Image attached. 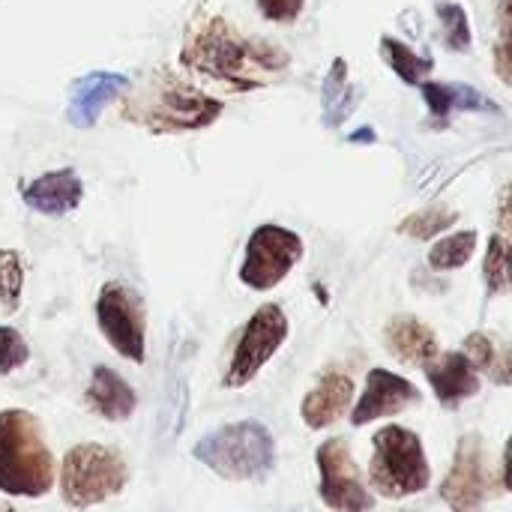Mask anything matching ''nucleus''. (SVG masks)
<instances>
[{"instance_id":"0eeeda50","label":"nucleus","mask_w":512,"mask_h":512,"mask_svg":"<svg viewBox=\"0 0 512 512\" xmlns=\"http://www.w3.org/2000/svg\"><path fill=\"white\" fill-rule=\"evenodd\" d=\"M96 324L105 342L129 363L147 360V312L144 300L123 282H105L96 297Z\"/></svg>"},{"instance_id":"5701e85b","label":"nucleus","mask_w":512,"mask_h":512,"mask_svg":"<svg viewBox=\"0 0 512 512\" xmlns=\"http://www.w3.org/2000/svg\"><path fill=\"white\" fill-rule=\"evenodd\" d=\"M477 237H480L477 231H456L450 237H441L429 249V267L438 270V273L465 267L474 258V252H477Z\"/></svg>"},{"instance_id":"20e7f679","label":"nucleus","mask_w":512,"mask_h":512,"mask_svg":"<svg viewBox=\"0 0 512 512\" xmlns=\"http://www.w3.org/2000/svg\"><path fill=\"white\" fill-rule=\"evenodd\" d=\"M192 456L222 480L255 483L273 471L276 441L264 423L240 420V423H228V426L204 435L195 444Z\"/></svg>"},{"instance_id":"4be33fe9","label":"nucleus","mask_w":512,"mask_h":512,"mask_svg":"<svg viewBox=\"0 0 512 512\" xmlns=\"http://www.w3.org/2000/svg\"><path fill=\"white\" fill-rule=\"evenodd\" d=\"M483 282L489 300L512 294V246L501 234L489 237V249L483 258Z\"/></svg>"},{"instance_id":"39448f33","label":"nucleus","mask_w":512,"mask_h":512,"mask_svg":"<svg viewBox=\"0 0 512 512\" xmlns=\"http://www.w3.org/2000/svg\"><path fill=\"white\" fill-rule=\"evenodd\" d=\"M369 483L381 498L402 501L420 495L432 483V468L423 450V441L405 426H384L372 438Z\"/></svg>"},{"instance_id":"9d476101","label":"nucleus","mask_w":512,"mask_h":512,"mask_svg":"<svg viewBox=\"0 0 512 512\" xmlns=\"http://www.w3.org/2000/svg\"><path fill=\"white\" fill-rule=\"evenodd\" d=\"M288 339V318L276 303H264L261 309H255V315L249 318V324L243 327L234 357L228 363L225 372V387L237 390L246 387L258 378V372L270 363V357L285 345Z\"/></svg>"},{"instance_id":"f03ea898","label":"nucleus","mask_w":512,"mask_h":512,"mask_svg":"<svg viewBox=\"0 0 512 512\" xmlns=\"http://www.w3.org/2000/svg\"><path fill=\"white\" fill-rule=\"evenodd\" d=\"M54 486V456L42 423L21 408L0 411V492L9 498H42Z\"/></svg>"},{"instance_id":"b1692460","label":"nucleus","mask_w":512,"mask_h":512,"mask_svg":"<svg viewBox=\"0 0 512 512\" xmlns=\"http://www.w3.org/2000/svg\"><path fill=\"white\" fill-rule=\"evenodd\" d=\"M438 18H441V33H444L447 48L456 51V54L471 51L474 33H471V15L465 12V6L453 3V0H444V3H438Z\"/></svg>"},{"instance_id":"393cba45","label":"nucleus","mask_w":512,"mask_h":512,"mask_svg":"<svg viewBox=\"0 0 512 512\" xmlns=\"http://www.w3.org/2000/svg\"><path fill=\"white\" fill-rule=\"evenodd\" d=\"M459 222V213L456 210H447V207H429V210H420V213H411L408 219L399 222V234L405 237H414V240H432L438 237L441 231L453 228Z\"/></svg>"},{"instance_id":"72a5a7b5","label":"nucleus","mask_w":512,"mask_h":512,"mask_svg":"<svg viewBox=\"0 0 512 512\" xmlns=\"http://www.w3.org/2000/svg\"><path fill=\"white\" fill-rule=\"evenodd\" d=\"M0 512H15V510H12V507H9L6 501H0Z\"/></svg>"},{"instance_id":"ddd939ff","label":"nucleus","mask_w":512,"mask_h":512,"mask_svg":"<svg viewBox=\"0 0 512 512\" xmlns=\"http://www.w3.org/2000/svg\"><path fill=\"white\" fill-rule=\"evenodd\" d=\"M129 93V78L120 72H87L78 78L69 90V108L66 117L78 129H90L105 105H111L117 96Z\"/></svg>"},{"instance_id":"c85d7f7f","label":"nucleus","mask_w":512,"mask_h":512,"mask_svg":"<svg viewBox=\"0 0 512 512\" xmlns=\"http://www.w3.org/2000/svg\"><path fill=\"white\" fill-rule=\"evenodd\" d=\"M306 0H258V9L267 21L276 24H294L303 15Z\"/></svg>"},{"instance_id":"6e6552de","label":"nucleus","mask_w":512,"mask_h":512,"mask_svg":"<svg viewBox=\"0 0 512 512\" xmlns=\"http://www.w3.org/2000/svg\"><path fill=\"white\" fill-rule=\"evenodd\" d=\"M498 492L492 453L480 435H465L456 447L453 468L441 483V498L453 512H480Z\"/></svg>"},{"instance_id":"bb28decb","label":"nucleus","mask_w":512,"mask_h":512,"mask_svg":"<svg viewBox=\"0 0 512 512\" xmlns=\"http://www.w3.org/2000/svg\"><path fill=\"white\" fill-rule=\"evenodd\" d=\"M420 90H423V99L429 105V117L435 120V126L438 129H447L450 126V114L456 111V105H453V84L423 81Z\"/></svg>"},{"instance_id":"7c9ffc66","label":"nucleus","mask_w":512,"mask_h":512,"mask_svg":"<svg viewBox=\"0 0 512 512\" xmlns=\"http://www.w3.org/2000/svg\"><path fill=\"white\" fill-rule=\"evenodd\" d=\"M498 231L512 246V180L501 189V198H498Z\"/></svg>"},{"instance_id":"473e14b6","label":"nucleus","mask_w":512,"mask_h":512,"mask_svg":"<svg viewBox=\"0 0 512 512\" xmlns=\"http://www.w3.org/2000/svg\"><path fill=\"white\" fill-rule=\"evenodd\" d=\"M501 480H504V486L512 492V435L510 441H507V450H504V471H501Z\"/></svg>"},{"instance_id":"9b49d317","label":"nucleus","mask_w":512,"mask_h":512,"mask_svg":"<svg viewBox=\"0 0 512 512\" xmlns=\"http://www.w3.org/2000/svg\"><path fill=\"white\" fill-rule=\"evenodd\" d=\"M321 486L318 495L333 512H372L375 498L366 492L360 471L354 465L351 447L345 438H330L315 453Z\"/></svg>"},{"instance_id":"412c9836","label":"nucleus","mask_w":512,"mask_h":512,"mask_svg":"<svg viewBox=\"0 0 512 512\" xmlns=\"http://www.w3.org/2000/svg\"><path fill=\"white\" fill-rule=\"evenodd\" d=\"M381 57L411 87H420L432 75V69H435V60L432 57L417 54L408 42H402L396 36H381Z\"/></svg>"},{"instance_id":"f8f14e48","label":"nucleus","mask_w":512,"mask_h":512,"mask_svg":"<svg viewBox=\"0 0 512 512\" xmlns=\"http://www.w3.org/2000/svg\"><path fill=\"white\" fill-rule=\"evenodd\" d=\"M414 402H420V390L408 378L393 375L387 369H372L366 378V390H363V396L351 414V423L366 426L372 420L396 417L405 408H411Z\"/></svg>"},{"instance_id":"c756f323","label":"nucleus","mask_w":512,"mask_h":512,"mask_svg":"<svg viewBox=\"0 0 512 512\" xmlns=\"http://www.w3.org/2000/svg\"><path fill=\"white\" fill-rule=\"evenodd\" d=\"M495 72L504 84H512V36H501L495 42Z\"/></svg>"},{"instance_id":"2f4dec72","label":"nucleus","mask_w":512,"mask_h":512,"mask_svg":"<svg viewBox=\"0 0 512 512\" xmlns=\"http://www.w3.org/2000/svg\"><path fill=\"white\" fill-rule=\"evenodd\" d=\"M495 18H498L501 36H512V0H498V6H495Z\"/></svg>"},{"instance_id":"dca6fc26","label":"nucleus","mask_w":512,"mask_h":512,"mask_svg":"<svg viewBox=\"0 0 512 512\" xmlns=\"http://www.w3.org/2000/svg\"><path fill=\"white\" fill-rule=\"evenodd\" d=\"M426 378H429L438 402L447 405V408H456L465 399H474L480 393L477 369L471 366V360L465 357V351H450L444 357H435L426 366Z\"/></svg>"},{"instance_id":"423d86ee","label":"nucleus","mask_w":512,"mask_h":512,"mask_svg":"<svg viewBox=\"0 0 512 512\" xmlns=\"http://www.w3.org/2000/svg\"><path fill=\"white\" fill-rule=\"evenodd\" d=\"M129 483V465L114 447L75 444L60 465V498L72 510H87L120 495Z\"/></svg>"},{"instance_id":"a878e982","label":"nucleus","mask_w":512,"mask_h":512,"mask_svg":"<svg viewBox=\"0 0 512 512\" xmlns=\"http://www.w3.org/2000/svg\"><path fill=\"white\" fill-rule=\"evenodd\" d=\"M24 291V264L15 249H0V309L15 315Z\"/></svg>"},{"instance_id":"cd10ccee","label":"nucleus","mask_w":512,"mask_h":512,"mask_svg":"<svg viewBox=\"0 0 512 512\" xmlns=\"http://www.w3.org/2000/svg\"><path fill=\"white\" fill-rule=\"evenodd\" d=\"M30 360V348L15 327L0 324V375H12Z\"/></svg>"},{"instance_id":"f3484780","label":"nucleus","mask_w":512,"mask_h":512,"mask_svg":"<svg viewBox=\"0 0 512 512\" xmlns=\"http://www.w3.org/2000/svg\"><path fill=\"white\" fill-rule=\"evenodd\" d=\"M384 345L405 366H429L435 357H441L435 330L411 315H399L384 327Z\"/></svg>"},{"instance_id":"1a4fd4ad","label":"nucleus","mask_w":512,"mask_h":512,"mask_svg":"<svg viewBox=\"0 0 512 512\" xmlns=\"http://www.w3.org/2000/svg\"><path fill=\"white\" fill-rule=\"evenodd\" d=\"M303 258V240L282 225H258L246 243L240 264V282L252 291L276 288Z\"/></svg>"},{"instance_id":"2eb2a0df","label":"nucleus","mask_w":512,"mask_h":512,"mask_svg":"<svg viewBox=\"0 0 512 512\" xmlns=\"http://www.w3.org/2000/svg\"><path fill=\"white\" fill-rule=\"evenodd\" d=\"M351 402H354V381L342 372H330L306 393L300 417L309 429L321 432V429L339 423L348 414Z\"/></svg>"},{"instance_id":"6ab92c4d","label":"nucleus","mask_w":512,"mask_h":512,"mask_svg":"<svg viewBox=\"0 0 512 512\" xmlns=\"http://www.w3.org/2000/svg\"><path fill=\"white\" fill-rule=\"evenodd\" d=\"M465 357L492 384L512 387V342L501 339L498 333H483V330L471 333L465 339Z\"/></svg>"},{"instance_id":"f257e3e1","label":"nucleus","mask_w":512,"mask_h":512,"mask_svg":"<svg viewBox=\"0 0 512 512\" xmlns=\"http://www.w3.org/2000/svg\"><path fill=\"white\" fill-rule=\"evenodd\" d=\"M180 63L228 90L246 93L285 75L291 54L276 42L243 36L222 15H195L186 27Z\"/></svg>"},{"instance_id":"7ed1b4c3","label":"nucleus","mask_w":512,"mask_h":512,"mask_svg":"<svg viewBox=\"0 0 512 512\" xmlns=\"http://www.w3.org/2000/svg\"><path fill=\"white\" fill-rule=\"evenodd\" d=\"M123 114L150 132H195L219 120L222 102L171 72H156L138 93H126Z\"/></svg>"},{"instance_id":"f704fd0d","label":"nucleus","mask_w":512,"mask_h":512,"mask_svg":"<svg viewBox=\"0 0 512 512\" xmlns=\"http://www.w3.org/2000/svg\"><path fill=\"white\" fill-rule=\"evenodd\" d=\"M405 512H411V510H405Z\"/></svg>"},{"instance_id":"4468645a","label":"nucleus","mask_w":512,"mask_h":512,"mask_svg":"<svg viewBox=\"0 0 512 512\" xmlns=\"http://www.w3.org/2000/svg\"><path fill=\"white\" fill-rule=\"evenodd\" d=\"M21 198L30 210H36L42 216H66L81 204L84 183L75 168H57V171H48V174L24 183Z\"/></svg>"},{"instance_id":"aec40b11","label":"nucleus","mask_w":512,"mask_h":512,"mask_svg":"<svg viewBox=\"0 0 512 512\" xmlns=\"http://www.w3.org/2000/svg\"><path fill=\"white\" fill-rule=\"evenodd\" d=\"M321 102H324V123H327L330 129H336L339 123H345V120L354 114L357 102H360L357 90H354L351 81H348V63H345L342 57L333 60V66H330V72H327V78H324Z\"/></svg>"},{"instance_id":"a211bd4d","label":"nucleus","mask_w":512,"mask_h":512,"mask_svg":"<svg viewBox=\"0 0 512 512\" xmlns=\"http://www.w3.org/2000/svg\"><path fill=\"white\" fill-rule=\"evenodd\" d=\"M87 405L102 417V420H111V423H120V420H129L138 408V396L135 390L108 366H96L93 375H90V384H87Z\"/></svg>"}]
</instances>
